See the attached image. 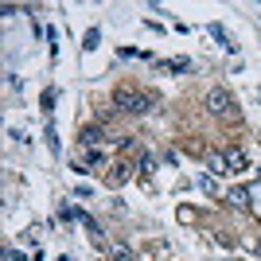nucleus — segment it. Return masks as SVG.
<instances>
[{"instance_id":"obj_1","label":"nucleus","mask_w":261,"mask_h":261,"mask_svg":"<svg viewBox=\"0 0 261 261\" xmlns=\"http://www.w3.org/2000/svg\"><path fill=\"white\" fill-rule=\"evenodd\" d=\"M113 109H121V113H152L156 98L152 94H141L133 86H121V90H113Z\"/></svg>"},{"instance_id":"obj_2","label":"nucleus","mask_w":261,"mask_h":261,"mask_svg":"<svg viewBox=\"0 0 261 261\" xmlns=\"http://www.w3.org/2000/svg\"><path fill=\"white\" fill-rule=\"evenodd\" d=\"M207 109L215 113V117H234V113H238V101H234V94H230V90L215 86V90L207 94Z\"/></svg>"},{"instance_id":"obj_3","label":"nucleus","mask_w":261,"mask_h":261,"mask_svg":"<svg viewBox=\"0 0 261 261\" xmlns=\"http://www.w3.org/2000/svg\"><path fill=\"white\" fill-rule=\"evenodd\" d=\"M78 141H82V152H86V148H98V144L106 141V129H101V125H82Z\"/></svg>"},{"instance_id":"obj_4","label":"nucleus","mask_w":261,"mask_h":261,"mask_svg":"<svg viewBox=\"0 0 261 261\" xmlns=\"http://www.w3.org/2000/svg\"><path fill=\"white\" fill-rule=\"evenodd\" d=\"M226 164H230V172H246V168H250V156L242 152V148H226Z\"/></svg>"},{"instance_id":"obj_5","label":"nucleus","mask_w":261,"mask_h":261,"mask_svg":"<svg viewBox=\"0 0 261 261\" xmlns=\"http://www.w3.org/2000/svg\"><path fill=\"white\" fill-rule=\"evenodd\" d=\"M106 179H109V184H113V187H121V184H125V179H129V168H125V164H113Z\"/></svg>"},{"instance_id":"obj_6","label":"nucleus","mask_w":261,"mask_h":261,"mask_svg":"<svg viewBox=\"0 0 261 261\" xmlns=\"http://www.w3.org/2000/svg\"><path fill=\"white\" fill-rule=\"evenodd\" d=\"M160 70H172V74H184V70H191V63H184V59H172V63H160Z\"/></svg>"},{"instance_id":"obj_7","label":"nucleus","mask_w":261,"mask_h":261,"mask_svg":"<svg viewBox=\"0 0 261 261\" xmlns=\"http://www.w3.org/2000/svg\"><path fill=\"white\" fill-rule=\"evenodd\" d=\"M82 226H86V234H90L94 242H101V226H98V222H94L90 215H82Z\"/></svg>"},{"instance_id":"obj_8","label":"nucleus","mask_w":261,"mask_h":261,"mask_svg":"<svg viewBox=\"0 0 261 261\" xmlns=\"http://www.w3.org/2000/svg\"><path fill=\"white\" fill-rule=\"evenodd\" d=\"M211 168H215V172H230V164H226V152H211Z\"/></svg>"},{"instance_id":"obj_9","label":"nucleus","mask_w":261,"mask_h":261,"mask_svg":"<svg viewBox=\"0 0 261 261\" xmlns=\"http://www.w3.org/2000/svg\"><path fill=\"white\" fill-rule=\"evenodd\" d=\"M211 35H215V39H218V43H222V47H226V51H234V43H230V35L222 32V28H218V23H215V28H211Z\"/></svg>"},{"instance_id":"obj_10","label":"nucleus","mask_w":261,"mask_h":261,"mask_svg":"<svg viewBox=\"0 0 261 261\" xmlns=\"http://www.w3.org/2000/svg\"><path fill=\"white\" fill-rule=\"evenodd\" d=\"M109 261H133L129 246H113V253H109Z\"/></svg>"},{"instance_id":"obj_11","label":"nucleus","mask_w":261,"mask_h":261,"mask_svg":"<svg viewBox=\"0 0 261 261\" xmlns=\"http://www.w3.org/2000/svg\"><path fill=\"white\" fill-rule=\"evenodd\" d=\"M230 203H234V207H246V203H250V195H246V191H230Z\"/></svg>"},{"instance_id":"obj_12","label":"nucleus","mask_w":261,"mask_h":261,"mask_svg":"<svg viewBox=\"0 0 261 261\" xmlns=\"http://www.w3.org/2000/svg\"><path fill=\"white\" fill-rule=\"evenodd\" d=\"M86 164H106V156H101L98 148H86Z\"/></svg>"},{"instance_id":"obj_13","label":"nucleus","mask_w":261,"mask_h":261,"mask_svg":"<svg viewBox=\"0 0 261 261\" xmlns=\"http://www.w3.org/2000/svg\"><path fill=\"white\" fill-rule=\"evenodd\" d=\"M152 168H156V160H152V156H144V160H141V172H144V179L152 175Z\"/></svg>"}]
</instances>
